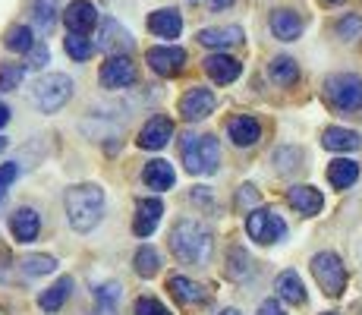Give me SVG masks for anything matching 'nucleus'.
<instances>
[{"mask_svg":"<svg viewBox=\"0 0 362 315\" xmlns=\"http://www.w3.org/2000/svg\"><path fill=\"white\" fill-rule=\"evenodd\" d=\"M170 249L183 265H208L214 252V234L196 218H180L170 230Z\"/></svg>","mask_w":362,"mask_h":315,"instance_id":"1","label":"nucleus"},{"mask_svg":"<svg viewBox=\"0 0 362 315\" xmlns=\"http://www.w3.org/2000/svg\"><path fill=\"white\" fill-rule=\"evenodd\" d=\"M104 214V189L95 183H79L66 189V218L69 227L88 234L92 227H98Z\"/></svg>","mask_w":362,"mask_h":315,"instance_id":"2","label":"nucleus"},{"mask_svg":"<svg viewBox=\"0 0 362 315\" xmlns=\"http://www.w3.org/2000/svg\"><path fill=\"white\" fill-rule=\"evenodd\" d=\"M325 101L337 114L362 117V79L356 73H334L325 79Z\"/></svg>","mask_w":362,"mask_h":315,"instance_id":"3","label":"nucleus"},{"mask_svg":"<svg viewBox=\"0 0 362 315\" xmlns=\"http://www.w3.org/2000/svg\"><path fill=\"white\" fill-rule=\"evenodd\" d=\"M180 155H183V164L189 173L196 177H208V173L218 171L221 164V149L214 136H186L183 145H180Z\"/></svg>","mask_w":362,"mask_h":315,"instance_id":"4","label":"nucleus"},{"mask_svg":"<svg viewBox=\"0 0 362 315\" xmlns=\"http://www.w3.org/2000/svg\"><path fill=\"white\" fill-rule=\"evenodd\" d=\"M73 98V79L64 73H47L32 86V104L41 114H57Z\"/></svg>","mask_w":362,"mask_h":315,"instance_id":"5","label":"nucleus"},{"mask_svg":"<svg viewBox=\"0 0 362 315\" xmlns=\"http://www.w3.org/2000/svg\"><path fill=\"white\" fill-rule=\"evenodd\" d=\"M312 275H315L318 287H322L328 297H340L346 287V268L340 262L337 252H318L312 258Z\"/></svg>","mask_w":362,"mask_h":315,"instance_id":"6","label":"nucleus"},{"mask_svg":"<svg viewBox=\"0 0 362 315\" xmlns=\"http://www.w3.org/2000/svg\"><path fill=\"white\" fill-rule=\"evenodd\" d=\"M246 234L252 236L255 243H262V246H271V243L284 240L287 224L281 221V214L271 212V208H255V212L246 218Z\"/></svg>","mask_w":362,"mask_h":315,"instance_id":"7","label":"nucleus"},{"mask_svg":"<svg viewBox=\"0 0 362 315\" xmlns=\"http://www.w3.org/2000/svg\"><path fill=\"white\" fill-rule=\"evenodd\" d=\"M98 79L104 88H127L136 82V63H132L127 54H110V57L101 63Z\"/></svg>","mask_w":362,"mask_h":315,"instance_id":"8","label":"nucleus"},{"mask_svg":"<svg viewBox=\"0 0 362 315\" xmlns=\"http://www.w3.org/2000/svg\"><path fill=\"white\" fill-rule=\"evenodd\" d=\"M214 104H218V98H214L211 88H202V86H192L189 92L180 98V114H183V120L189 123H199L205 120L208 114L214 110Z\"/></svg>","mask_w":362,"mask_h":315,"instance_id":"9","label":"nucleus"},{"mask_svg":"<svg viewBox=\"0 0 362 315\" xmlns=\"http://www.w3.org/2000/svg\"><path fill=\"white\" fill-rule=\"evenodd\" d=\"M145 60H148V67L155 69L158 76H180L186 67V51L183 47H173V45L148 47V51H145Z\"/></svg>","mask_w":362,"mask_h":315,"instance_id":"10","label":"nucleus"},{"mask_svg":"<svg viewBox=\"0 0 362 315\" xmlns=\"http://www.w3.org/2000/svg\"><path fill=\"white\" fill-rule=\"evenodd\" d=\"M64 23L73 35H88L98 25V6L92 0H73L64 10Z\"/></svg>","mask_w":362,"mask_h":315,"instance_id":"11","label":"nucleus"},{"mask_svg":"<svg viewBox=\"0 0 362 315\" xmlns=\"http://www.w3.org/2000/svg\"><path fill=\"white\" fill-rule=\"evenodd\" d=\"M202 67H205V73L211 76L218 86H230V82H236V79H240V73H243V63L233 60L230 54H224V51L205 57V60H202Z\"/></svg>","mask_w":362,"mask_h":315,"instance_id":"12","label":"nucleus"},{"mask_svg":"<svg viewBox=\"0 0 362 315\" xmlns=\"http://www.w3.org/2000/svg\"><path fill=\"white\" fill-rule=\"evenodd\" d=\"M95 47H101V51H107V57L110 54H127L129 47H132V35L123 29L117 19H101V35H98V45Z\"/></svg>","mask_w":362,"mask_h":315,"instance_id":"13","label":"nucleus"},{"mask_svg":"<svg viewBox=\"0 0 362 315\" xmlns=\"http://www.w3.org/2000/svg\"><path fill=\"white\" fill-rule=\"evenodd\" d=\"M170 136H173V123H170V117H151L148 123L142 126V132H139V149H148V151H158V149H164L167 142H170Z\"/></svg>","mask_w":362,"mask_h":315,"instance_id":"14","label":"nucleus"},{"mask_svg":"<svg viewBox=\"0 0 362 315\" xmlns=\"http://www.w3.org/2000/svg\"><path fill=\"white\" fill-rule=\"evenodd\" d=\"M227 136H230L233 145L249 149V145H255L262 139V123L255 120V117H249V114H236V117L227 120Z\"/></svg>","mask_w":362,"mask_h":315,"instance_id":"15","label":"nucleus"},{"mask_svg":"<svg viewBox=\"0 0 362 315\" xmlns=\"http://www.w3.org/2000/svg\"><path fill=\"white\" fill-rule=\"evenodd\" d=\"M164 214V205L161 199H139L136 202V221H132V234L136 236H151L158 227V221H161Z\"/></svg>","mask_w":362,"mask_h":315,"instance_id":"16","label":"nucleus"},{"mask_svg":"<svg viewBox=\"0 0 362 315\" xmlns=\"http://www.w3.org/2000/svg\"><path fill=\"white\" fill-rule=\"evenodd\" d=\"M148 32L158 35V38H177L180 32H183V16H180V10H173V6H164V10H155L148 16Z\"/></svg>","mask_w":362,"mask_h":315,"instance_id":"17","label":"nucleus"},{"mask_svg":"<svg viewBox=\"0 0 362 315\" xmlns=\"http://www.w3.org/2000/svg\"><path fill=\"white\" fill-rule=\"evenodd\" d=\"M271 32L281 41H296L303 35V16L296 10H274L271 13Z\"/></svg>","mask_w":362,"mask_h":315,"instance_id":"18","label":"nucleus"},{"mask_svg":"<svg viewBox=\"0 0 362 315\" xmlns=\"http://www.w3.org/2000/svg\"><path fill=\"white\" fill-rule=\"evenodd\" d=\"M10 230H13V236H16V243H32L41 230L38 212H35V208H19V212H13Z\"/></svg>","mask_w":362,"mask_h":315,"instance_id":"19","label":"nucleus"},{"mask_svg":"<svg viewBox=\"0 0 362 315\" xmlns=\"http://www.w3.org/2000/svg\"><path fill=\"white\" fill-rule=\"evenodd\" d=\"M287 202L296 208L299 214H305V218L318 214V212H322V205H325L322 193H318L315 186H293V189L287 193Z\"/></svg>","mask_w":362,"mask_h":315,"instance_id":"20","label":"nucleus"},{"mask_svg":"<svg viewBox=\"0 0 362 315\" xmlns=\"http://www.w3.org/2000/svg\"><path fill=\"white\" fill-rule=\"evenodd\" d=\"M199 45L202 47H233V45H243V29L240 25H224V29H202L199 32Z\"/></svg>","mask_w":362,"mask_h":315,"instance_id":"21","label":"nucleus"},{"mask_svg":"<svg viewBox=\"0 0 362 315\" xmlns=\"http://www.w3.org/2000/svg\"><path fill=\"white\" fill-rule=\"evenodd\" d=\"M322 145L328 151H356L362 145V136L353 130H344V126H328L322 132Z\"/></svg>","mask_w":362,"mask_h":315,"instance_id":"22","label":"nucleus"},{"mask_svg":"<svg viewBox=\"0 0 362 315\" xmlns=\"http://www.w3.org/2000/svg\"><path fill=\"white\" fill-rule=\"evenodd\" d=\"M142 180H145V183H148L151 189H158V193H164V189H170L173 183H177V173H173V167L167 164V161L155 158V161H148V164H145Z\"/></svg>","mask_w":362,"mask_h":315,"instance_id":"23","label":"nucleus"},{"mask_svg":"<svg viewBox=\"0 0 362 315\" xmlns=\"http://www.w3.org/2000/svg\"><path fill=\"white\" fill-rule=\"evenodd\" d=\"M167 290H170V297L177 299V303H183V306H199L202 299H205V290L196 284V281H189V277H170L167 281Z\"/></svg>","mask_w":362,"mask_h":315,"instance_id":"24","label":"nucleus"},{"mask_svg":"<svg viewBox=\"0 0 362 315\" xmlns=\"http://www.w3.org/2000/svg\"><path fill=\"white\" fill-rule=\"evenodd\" d=\"M359 180V164L356 161H350V158H337V161H331V167H328V183L334 189H350L353 183Z\"/></svg>","mask_w":362,"mask_h":315,"instance_id":"25","label":"nucleus"},{"mask_svg":"<svg viewBox=\"0 0 362 315\" xmlns=\"http://www.w3.org/2000/svg\"><path fill=\"white\" fill-rule=\"evenodd\" d=\"M274 287H277V297L287 299V303H293V306L305 303V287H303V281H299L296 271H281Z\"/></svg>","mask_w":362,"mask_h":315,"instance_id":"26","label":"nucleus"},{"mask_svg":"<svg viewBox=\"0 0 362 315\" xmlns=\"http://www.w3.org/2000/svg\"><path fill=\"white\" fill-rule=\"evenodd\" d=\"M69 290H73V281H69V277H60L57 284H54V287H47V290L38 297V306H41V309H45V312H57L60 306L66 303Z\"/></svg>","mask_w":362,"mask_h":315,"instance_id":"27","label":"nucleus"},{"mask_svg":"<svg viewBox=\"0 0 362 315\" xmlns=\"http://www.w3.org/2000/svg\"><path fill=\"white\" fill-rule=\"evenodd\" d=\"M268 73H271V79H274L277 86H293V82L299 79L296 60H293V57H284V54L268 63Z\"/></svg>","mask_w":362,"mask_h":315,"instance_id":"28","label":"nucleus"},{"mask_svg":"<svg viewBox=\"0 0 362 315\" xmlns=\"http://www.w3.org/2000/svg\"><path fill=\"white\" fill-rule=\"evenodd\" d=\"M227 275H230L233 281H243V277L252 275V258H249V252L243 246H233L230 256H227Z\"/></svg>","mask_w":362,"mask_h":315,"instance_id":"29","label":"nucleus"},{"mask_svg":"<svg viewBox=\"0 0 362 315\" xmlns=\"http://www.w3.org/2000/svg\"><path fill=\"white\" fill-rule=\"evenodd\" d=\"M32 19L41 32H51L57 23V0H32Z\"/></svg>","mask_w":362,"mask_h":315,"instance_id":"30","label":"nucleus"},{"mask_svg":"<svg viewBox=\"0 0 362 315\" xmlns=\"http://www.w3.org/2000/svg\"><path fill=\"white\" fill-rule=\"evenodd\" d=\"M4 45L16 54H29V47L35 45V35L29 25H13V29H6V35H4Z\"/></svg>","mask_w":362,"mask_h":315,"instance_id":"31","label":"nucleus"},{"mask_svg":"<svg viewBox=\"0 0 362 315\" xmlns=\"http://www.w3.org/2000/svg\"><path fill=\"white\" fill-rule=\"evenodd\" d=\"M64 47H66V54L73 57L76 63H82V60H88L95 54V45H92V38H86V35H73L69 32L66 38H64Z\"/></svg>","mask_w":362,"mask_h":315,"instance_id":"32","label":"nucleus"},{"mask_svg":"<svg viewBox=\"0 0 362 315\" xmlns=\"http://www.w3.org/2000/svg\"><path fill=\"white\" fill-rule=\"evenodd\" d=\"M274 171L277 173H293L303 167V151L293 149V145H284V149H277V155H274Z\"/></svg>","mask_w":362,"mask_h":315,"instance_id":"33","label":"nucleus"},{"mask_svg":"<svg viewBox=\"0 0 362 315\" xmlns=\"http://www.w3.org/2000/svg\"><path fill=\"white\" fill-rule=\"evenodd\" d=\"M132 265H136V271L142 277H155L158 275V265H161V258H158V252L151 246H139L136 258H132Z\"/></svg>","mask_w":362,"mask_h":315,"instance_id":"34","label":"nucleus"},{"mask_svg":"<svg viewBox=\"0 0 362 315\" xmlns=\"http://www.w3.org/2000/svg\"><path fill=\"white\" fill-rule=\"evenodd\" d=\"M337 35H340V41H346V45H356L362 38V16L359 13H346V16L337 23Z\"/></svg>","mask_w":362,"mask_h":315,"instance_id":"35","label":"nucleus"},{"mask_svg":"<svg viewBox=\"0 0 362 315\" xmlns=\"http://www.w3.org/2000/svg\"><path fill=\"white\" fill-rule=\"evenodd\" d=\"M23 271L32 277L38 275H51V271H57V258L54 256H25L23 258Z\"/></svg>","mask_w":362,"mask_h":315,"instance_id":"36","label":"nucleus"},{"mask_svg":"<svg viewBox=\"0 0 362 315\" xmlns=\"http://www.w3.org/2000/svg\"><path fill=\"white\" fill-rule=\"evenodd\" d=\"M23 76H25L23 63H4V67H0V88H4V92H13V88H19Z\"/></svg>","mask_w":362,"mask_h":315,"instance_id":"37","label":"nucleus"},{"mask_svg":"<svg viewBox=\"0 0 362 315\" xmlns=\"http://www.w3.org/2000/svg\"><path fill=\"white\" fill-rule=\"evenodd\" d=\"M95 293H98V303H101L107 312H114L117 303H120V284H114V281H110V284H101Z\"/></svg>","mask_w":362,"mask_h":315,"instance_id":"38","label":"nucleus"},{"mask_svg":"<svg viewBox=\"0 0 362 315\" xmlns=\"http://www.w3.org/2000/svg\"><path fill=\"white\" fill-rule=\"evenodd\" d=\"M136 315H170L167 312V306L164 303H158L155 297H139L136 299V309H132Z\"/></svg>","mask_w":362,"mask_h":315,"instance_id":"39","label":"nucleus"},{"mask_svg":"<svg viewBox=\"0 0 362 315\" xmlns=\"http://www.w3.org/2000/svg\"><path fill=\"white\" fill-rule=\"evenodd\" d=\"M255 202H259V189H255L252 183L240 186V193H236V208H240V212H246V208H252Z\"/></svg>","mask_w":362,"mask_h":315,"instance_id":"40","label":"nucleus"},{"mask_svg":"<svg viewBox=\"0 0 362 315\" xmlns=\"http://www.w3.org/2000/svg\"><path fill=\"white\" fill-rule=\"evenodd\" d=\"M25 69H41L47 67V47L45 45H32L29 47V63H23Z\"/></svg>","mask_w":362,"mask_h":315,"instance_id":"41","label":"nucleus"},{"mask_svg":"<svg viewBox=\"0 0 362 315\" xmlns=\"http://www.w3.org/2000/svg\"><path fill=\"white\" fill-rule=\"evenodd\" d=\"M16 173H19V167L16 164H0V199L6 195V186L16 180Z\"/></svg>","mask_w":362,"mask_h":315,"instance_id":"42","label":"nucleus"},{"mask_svg":"<svg viewBox=\"0 0 362 315\" xmlns=\"http://www.w3.org/2000/svg\"><path fill=\"white\" fill-rule=\"evenodd\" d=\"M259 315H284V309H281L277 299H264V303L259 306Z\"/></svg>","mask_w":362,"mask_h":315,"instance_id":"43","label":"nucleus"},{"mask_svg":"<svg viewBox=\"0 0 362 315\" xmlns=\"http://www.w3.org/2000/svg\"><path fill=\"white\" fill-rule=\"evenodd\" d=\"M211 4V10L218 13V10H227V6H233V0H208Z\"/></svg>","mask_w":362,"mask_h":315,"instance_id":"44","label":"nucleus"},{"mask_svg":"<svg viewBox=\"0 0 362 315\" xmlns=\"http://www.w3.org/2000/svg\"><path fill=\"white\" fill-rule=\"evenodd\" d=\"M6 123H10V110H6L4 104H0V126H6Z\"/></svg>","mask_w":362,"mask_h":315,"instance_id":"45","label":"nucleus"},{"mask_svg":"<svg viewBox=\"0 0 362 315\" xmlns=\"http://www.w3.org/2000/svg\"><path fill=\"white\" fill-rule=\"evenodd\" d=\"M322 4H328V6H337V4H344V0H322Z\"/></svg>","mask_w":362,"mask_h":315,"instance_id":"46","label":"nucleus"},{"mask_svg":"<svg viewBox=\"0 0 362 315\" xmlns=\"http://www.w3.org/2000/svg\"><path fill=\"white\" fill-rule=\"evenodd\" d=\"M221 315H240V312H236V309H224V312H221Z\"/></svg>","mask_w":362,"mask_h":315,"instance_id":"47","label":"nucleus"},{"mask_svg":"<svg viewBox=\"0 0 362 315\" xmlns=\"http://www.w3.org/2000/svg\"><path fill=\"white\" fill-rule=\"evenodd\" d=\"M4 149H6V139H4V136H0V151H4Z\"/></svg>","mask_w":362,"mask_h":315,"instance_id":"48","label":"nucleus"},{"mask_svg":"<svg viewBox=\"0 0 362 315\" xmlns=\"http://www.w3.org/2000/svg\"><path fill=\"white\" fill-rule=\"evenodd\" d=\"M325 315H334V312H325Z\"/></svg>","mask_w":362,"mask_h":315,"instance_id":"49","label":"nucleus"},{"mask_svg":"<svg viewBox=\"0 0 362 315\" xmlns=\"http://www.w3.org/2000/svg\"><path fill=\"white\" fill-rule=\"evenodd\" d=\"M192 4H196V0H192Z\"/></svg>","mask_w":362,"mask_h":315,"instance_id":"50","label":"nucleus"}]
</instances>
